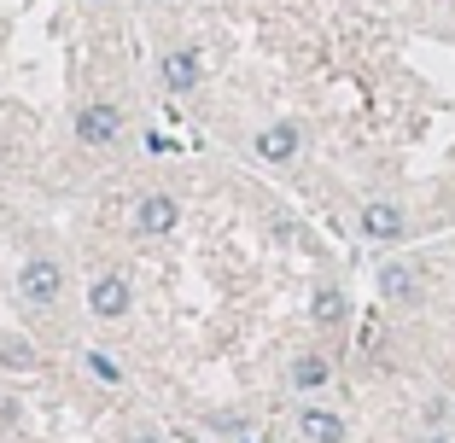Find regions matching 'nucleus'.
Masks as SVG:
<instances>
[{
  "instance_id": "obj_1",
  "label": "nucleus",
  "mask_w": 455,
  "mask_h": 443,
  "mask_svg": "<svg viewBox=\"0 0 455 443\" xmlns=\"http://www.w3.org/2000/svg\"><path fill=\"white\" fill-rule=\"evenodd\" d=\"M59 292H65V269H59L53 257H29L24 274H18V297L29 309H47V304H59Z\"/></svg>"
},
{
  "instance_id": "obj_2",
  "label": "nucleus",
  "mask_w": 455,
  "mask_h": 443,
  "mask_svg": "<svg viewBox=\"0 0 455 443\" xmlns=\"http://www.w3.org/2000/svg\"><path fill=\"white\" fill-rule=\"evenodd\" d=\"M123 135V111L111 106V99H94V106H82V117H76V140L82 146H111V140Z\"/></svg>"
},
{
  "instance_id": "obj_3",
  "label": "nucleus",
  "mask_w": 455,
  "mask_h": 443,
  "mask_svg": "<svg viewBox=\"0 0 455 443\" xmlns=\"http://www.w3.org/2000/svg\"><path fill=\"white\" fill-rule=\"evenodd\" d=\"M134 292L123 274H94V286H88V309H94L100 321H117V315H129Z\"/></svg>"
},
{
  "instance_id": "obj_4",
  "label": "nucleus",
  "mask_w": 455,
  "mask_h": 443,
  "mask_svg": "<svg viewBox=\"0 0 455 443\" xmlns=\"http://www.w3.org/2000/svg\"><path fill=\"white\" fill-rule=\"evenodd\" d=\"M362 233H368V240H379V245H391V240H403V233H409V216H403L391 199H374V204H362Z\"/></svg>"
},
{
  "instance_id": "obj_5",
  "label": "nucleus",
  "mask_w": 455,
  "mask_h": 443,
  "mask_svg": "<svg viewBox=\"0 0 455 443\" xmlns=\"http://www.w3.org/2000/svg\"><path fill=\"white\" fill-rule=\"evenodd\" d=\"M298 146H304V135H298V123H292V117L268 123L263 135H257V158H263V163H292Z\"/></svg>"
},
{
  "instance_id": "obj_6",
  "label": "nucleus",
  "mask_w": 455,
  "mask_h": 443,
  "mask_svg": "<svg viewBox=\"0 0 455 443\" xmlns=\"http://www.w3.org/2000/svg\"><path fill=\"white\" fill-rule=\"evenodd\" d=\"M379 297L397 304V309L420 304V274L409 269V263H386V269H379Z\"/></svg>"
},
{
  "instance_id": "obj_7",
  "label": "nucleus",
  "mask_w": 455,
  "mask_h": 443,
  "mask_svg": "<svg viewBox=\"0 0 455 443\" xmlns=\"http://www.w3.org/2000/svg\"><path fill=\"white\" fill-rule=\"evenodd\" d=\"M175 216H181V210H175L170 193H147V199L134 204V228H140V233H170Z\"/></svg>"
},
{
  "instance_id": "obj_8",
  "label": "nucleus",
  "mask_w": 455,
  "mask_h": 443,
  "mask_svg": "<svg viewBox=\"0 0 455 443\" xmlns=\"http://www.w3.org/2000/svg\"><path fill=\"white\" fill-rule=\"evenodd\" d=\"M164 88H170V94H193V88H199V53H193V47H175V53L164 59Z\"/></svg>"
},
{
  "instance_id": "obj_9",
  "label": "nucleus",
  "mask_w": 455,
  "mask_h": 443,
  "mask_svg": "<svg viewBox=\"0 0 455 443\" xmlns=\"http://www.w3.org/2000/svg\"><path fill=\"white\" fill-rule=\"evenodd\" d=\"M298 431H304L309 443H345V420H339L333 408H304V415H298Z\"/></svg>"
},
{
  "instance_id": "obj_10",
  "label": "nucleus",
  "mask_w": 455,
  "mask_h": 443,
  "mask_svg": "<svg viewBox=\"0 0 455 443\" xmlns=\"http://www.w3.org/2000/svg\"><path fill=\"white\" fill-rule=\"evenodd\" d=\"M327 379H333V368H327L322 350H304V356L292 362V385H298V391H322Z\"/></svg>"
},
{
  "instance_id": "obj_11",
  "label": "nucleus",
  "mask_w": 455,
  "mask_h": 443,
  "mask_svg": "<svg viewBox=\"0 0 455 443\" xmlns=\"http://www.w3.org/2000/svg\"><path fill=\"white\" fill-rule=\"evenodd\" d=\"M345 309H350V297L339 292V286H322V292H315V321H322V327H339V321H345Z\"/></svg>"
},
{
  "instance_id": "obj_12",
  "label": "nucleus",
  "mask_w": 455,
  "mask_h": 443,
  "mask_svg": "<svg viewBox=\"0 0 455 443\" xmlns=\"http://www.w3.org/2000/svg\"><path fill=\"white\" fill-rule=\"evenodd\" d=\"M88 368H94V379H106V385H117V379H123V368L111 362L106 350H88Z\"/></svg>"
},
{
  "instance_id": "obj_13",
  "label": "nucleus",
  "mask_w": 455,
  "mask_h": 443,
  "mask_svg": "<svg viewBox=\"0 0 455 443\" xmlns=\"http://www.w3.org/2000/svg\"><path fill=\"white\" fill-rule=\"evenodd\" d=\"M0 362H6V368H29L36 356H29V344H24V338H12V344L0 350Z\"/></svg>"
},
{
  "instance_id": "obj_14",
  "label": "nucleus",
  "mask_w": 455,
  "mask_h": 443,
  "mask_svg": "<svg viewBox=\"0 0 455 443\" xmlns=\"http://www.w3.org/2000/svg\"><path fill=\"white\" fill-rule=\"evenodd\" d=\"M134 443H164V438H158V431H140V438H134Z\"/></svg>"
},
{
  "instance_id": "obj_15",
  "label": "nucleus",
  "mask_w": 455,
  "mask_h": 443,
  "mask_svg": "<svg viewBox=\"0 0 455 443\" xmlns=\"http://www.w3.org/2000/svg\"><path fill=\"white\" fill-rule=\"evenodd\" d=\"M420 443H450V438H438V431H427V438H420Z\"/></svg>"
}]
</instances>
